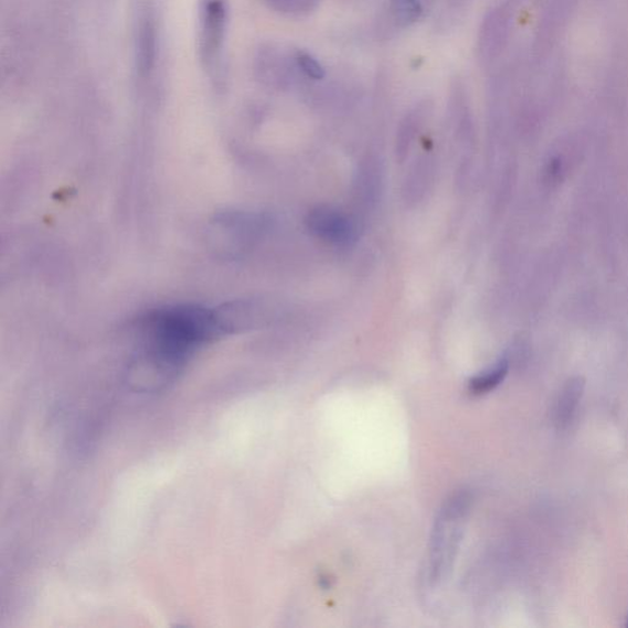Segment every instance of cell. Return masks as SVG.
Returning <instances> with one entry per match:
<instances>
[{
	"instance_id": "cell-11",
	"label": "cell",
	"mask_w": 628,
	"mask_h": 628,
	"mask_svg": "<svg viewBox=\"0 0 628 628\" xmlns=\"http://www.w3.org/2000/svg\"><path fill=\"white\" fill-rule=\"evenodd\" d=\"M390 9L396 25L401 28L415 24L424 12L421 0H391Z\"/></svg>"
},
{
	"instance_id": "cell-13",
	"label": "cell",
	"mask_w": 628,
	"mask_h": 628,
	"mask_svg": "<svg viewBox=\"0 0 628 628\" xmlns=\"http://www.w3.org/2000/svg\"><path fill=\"white\" fill-rule=\"evenodd\" d=\"M266 2L274 9L283 10V12H294V10H300L301 6H305L302 0H266Z\"/></svg>"
},
{
	"instance_id": "cell-9",
	"label": "cell",
	"mask_w": 628,
	"mask_h": 628,
	"mask_svg": "<svg viewBox=\"0 0 628 628\" xmlns=\"http://www.w3.org/2000/svg\"><path fill=\"white\" fill-rule=\"evenodd\" d=\"M425 108L426 107L418 106L412 109L400 127L398 137H396V157H398L401 161L406 157V152L409 151L417 131L421 130L423 126Z\"/></svg>"
},
{
	"instance_id": "cell-4",
	"label": "cell",
	"mask_w": 628,
	"mask_h": 628,
	"mask_svg": "<svg viewBox=\"0 0 628 628\" xmlns=\"http://www.w3.org/2000/svg\"><path fill=\"white\" fill-rule=\"evenodd\" d=\"M468 509V500L456 496L446 505L436 525L434 545L432 549V578L438 581L454 558L461 518Z\"/></svg>"
},
{
	"instance_id": "cell-7",
	"label": "cell",
	"mask_w": 628,
	"mask_h": 628,
	"mask_svg": "<svg viewBox=\"0 0 628 628\" xmlns=\"http://www.w3.org/2000/svg\"><path fill=\"white\" fill-rule=\"evenodd\" d=\"M507 35V19L498 10L483 20L479 35V57L489 63L501 53Z\"/></svg>"
},
{
	"instance_id": "cell-5",
	"label": "cell",
	"mask_w": 628,
	"mask_h": 628,
	"mask_svg": "<svg viewBox=\"0 0 628 628\" xmlns=\"http://www.w3.org/2000/svg\"><path fill=\"white\" fill-rule=\"evenodd\" d=\"M264 228H266V220L259 215L227 213L217 217L213 224L212 242L219 252L237 255L255 242Z\"/></svg>"
},
{
	"instance_id": "cell-8",
	"label": "cell",
	"mask_w": 628,
	"mask_h": 628,
	"mask_svg": "<svg viewBox=\"0 0 628 628\" xmlns=\"http://www.w3.org/2000/svg\"><path fill=\"white\" fill-rule=\"evenodd\" d=\"M583 392L584 381L582 379H572L564 385L555 407V421L558 426L568 425L575 416Z\"/></svg>"
},
{
	"instance_id": "cell-14",
	"label": "cell",
	"mask_w": 628,
	"mask_h": 628,
	"mask_svg": "<svg viewBox=\"0 0 628 628\" xmlns=\"http://www.w3.org/2000/svg\"><path fill=\"white\" fill-rule=\"evenodd\" d=\"M626 626L628 627V619H627V624H626Z\"/></svg>"
},
{
	"instance_id": "cell-1",
	"label": "cell",
	"mask_w": 628,
	"mask_h": 628,
	"mask_svg": "<svg viewBox=\"0 0 628 628\" xmlns=\"http://www.w3.org/2000/svg\"><path fill=\"white\" fill-rule=\"evenodd\" d=\"M228 332L222 310L195 305L160 308L140 322L138 381L164 384L178 376L198 351Z\"/></svg>"
},
{
	"instance_id": "cell-2",
	"label": "cell",
	"mask_w": 628,
	"mask_h": 628,
	"mask_svg": "<svg viewBox=\"0 0 628 628\" xmlns=\"http://www.w3.org/2000/svg\"><path fill=\"white\" fill-rule=\"evenodd\" d=\"M230 30L227 0H202L198 49L207 78L214 84H224Z\"/></svg>"
},
{
	"instance_id": "cell-12",
	"label": "cell",
	"mask_w": 628,
	"mask_h": 628,
	"mask_svg": "<svg viewBox=\"0 0 628 628\" xmlns=\"http://www.w3.org/2000/svg\"><path fill=\"white\" fill-rule=\"evenodd\" d=\"M295 67L299 70L308 79L323 81L326 71L310 53L297 51L294 56Z\"/></svg>"
},
{
	"instance_id": "cell-3",
	"label": "cell",
	"mask_w": 628,
	"mask_h": 628,
	"mask_svg": "<svg viewBox=\"0 0 628 628\" xmlns=\"http://www.w3.org/2000/svg\"><path fill=\"white\" fill-rule=\"evenodd\" d=\"M160 51L157 18L147 6L138 17L135 38V83L142 92H150L159 84Z\"/></svg>"
},
{
	"instance_id": "cell-6",
	"label": "cell",
	"mask_w": 628,
	"mask_h": 628,
	"mask_svg": "<svg viewBox=\"0 0 628 628\" xmlns=\"http://www.w3.org/2000/svg\"><path fill=\"white\" fill-rule=\"evenodd\" d=\"M306 225L316 237L336 246H350L359 235L355 220L330 206L313 209L306 217Z\"/></svg>"
},
{
	"instance_id": "cell-10",
	"label": "cell",
	"mask_w": 628,
	"mask_h": 628,
	"mask_svg": "<svg viewBox=\"0 0 628 628\" xmlns=\"http://www.w3.org/2000/svg\"><path fill=\"white\" fill-rule=\"evenodd\" d=\"M509 370V360L502 359L487 372L473 377L469 383V392L473 395H482L493 391L503 382Z\"/></svg>"
}]
</instances>
